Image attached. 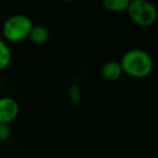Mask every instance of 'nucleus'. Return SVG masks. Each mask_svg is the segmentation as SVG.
Here are the masks:
<instances>
[{"instance_id": "7ed1b4c3", "label": "nucleus", "mask_w": 158, "mask_h": 158, "mask_svg": "<svg viewBox=\"0 0 158 158\" xmlns=\"http://www.w3.org/2000/svg\"><path fill=\"white\" fill-rule=\"evenodd\" d=\"M128 15L140 26H152L157 20V10L147 0H132L127 9Z\"/></svg>"}, {"instance_id": "9b49d317", "label": "nucleus", "mask_w": 158, "mask_h": 158, "mask_svg": "<svg viewBox=\"0 0 158 158\" xmlns=\"http://www.w3.org/2000/svg\"><path fill=\"white\" fill-rule=\"evenodd\" d=\"M0 89H1V81H0Z\"/></svg>"}, {"instance_id": "f03ea898", "label": "nucleus", "mask_w": 158, "mask_h": 158, "mask_svg": "<svg viewBox=\"0 0 158 158\" xmlns=\"http://www.w3.org/2000/svg\"><path fill=\"white\" fill-rule=\"evenodd\" d=\"M33 27V22L26 15L15 14L7 19L2 26V34L9 41L18 42L28 38L29 31Z\"/></svg>"}, {"instance_id": "1a4fd4ad", "label": "nucleus", "mask_w": 158, "mask_h": 158, "mask_svg": "<svg viewBox=\"0 0 158 158\" xmlns=\"http://www.w3.org/2000/svg\"><path fill=\"white\" fill-rule=\"evenodd\" d=\"M68 98H69V102L73 105H76L80 100V90L77 86H70L69 90H68Z\"/></svg>"}, {"instance_id": "f257e3e1", "label": "nucleus", "mask_w": 158, "mask_h": 158, "mask_svg": "<svg viewBox=\"0 0 158 158\" xmlns=\"http://www.w3.org/2000/svg\"><path fill=\"white\" fill-rule=\"evenodd\" d=\"M119 63L123 73L133 78H144L153 70V60L151 55L141 49L127 51Z\"/></svg>"}, {"instance_id": "6e6552de", "label": "nucleus", "mask_w": 158, "mask_h": 158, "mask_svg": "<svg viewBox=\"0 0 158 158\" xmlns=\"http://www.w3.org/2000/svg\"><path fill=\"white\" fill-rule=\"evenodd\" d=\"M11 62V50L3 40L0 39V70L5 69Z\"/></svg>"}, {"instance_id": "39448f33", "label": "nucleus", "mask_w": 158, "mask_h": 158, "mask_svg": "<svg viewBox=\"0 0 158 158\" xmlns=\"http://www.w3.org/2000/svg\"><path fill=\"white\" fill-rule=\"evenodd\" d=\"M102 77L107 81H116L123 75V69L119 62L110 61L105 63L101 70Z\"/></svg>"}, {"instance_id": "423d86ee", "label": "nucleus", "mask_w": 158, "mask_h": 158, "mask_svg": "<svg viewBox=\"0 0 158 158\" xmlns=\"http://www.w3.org/2000/svg\"><path fill=\"white\" fill-rule=\"evenodd\" d=\"M28 38L34 44L41 46L48 41L49 31L46 27L41 26V25H33L31 31H29Z\"/></svg>"}, {"instance_id": "9d476101", "label": "nucleus", "mask_w": 158, "mask_h": 158, "mask_svg": "<svg viewBox=\"0 0 158 158\" xmlns=\"http://www.w3.org/2000/svg\"><path fill=\"white\" fill-rule=\"evenodd\" d=\"M11 136V127L8 123H0V142H6Z\"/></svg>"}, {"instance_id": "20e7f679", "label": "nucleus", "mask_w": 158, "mask_h": 158, "mask_svg": "<svg viewBox=\"0 0 158 158\" xmlns=\"http://www.w3.org/2000/svg\"><path fill=\"white\" fill-rule=\"evenodd\" d=\"M20 107L18 102L12 98H1L0 99V123H10L18 117Z\"/></svg>"}, {"instance_id": "0eeeda50", "label": "nucleus", "mask_w": 158, "mask_h": 158, "mask_svg": "<svg viewBox=\"0 0 158 158\" xmlns=\"http://www.w3.org/2000/svg\"><path fill=\"white\" fill-rule=\"evenodd\" d=\"M129 0H104L103 6L107 11L110 12H123L127 11L129 7Z\"/></svg>"}]
</instances>
